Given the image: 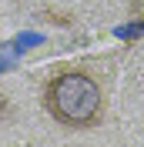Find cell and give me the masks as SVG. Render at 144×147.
<instances>
[{"instance_id":"cell-2","label":"cell","mask_w":144,"mask_h":147,"mask_svg":"<svg viewBox=\"0 0 144 147\" xmlns=\"http://www.w3.org/2000/svg\"><path fill=\"white\" fill-rule=\"evenodd\" d=\"M131 13L137 20H144V0H131Z\"/></svg>"},{"instance_id":"cell-1","label":"cell","mask_w":144,"mask_h":147,"mask_svg":"<svg viewBox=\"0 0 144 147\" xmlns=\"http://www.w3.org/2000/svg\"><path fill=\"white\" fill-rule=\"evenodd\" d=\"M44 107L60 127L71 130L97 127L104 117V87L94 74L81 67L57 70L44 84Z\"/></svg>"}]
</instances>
